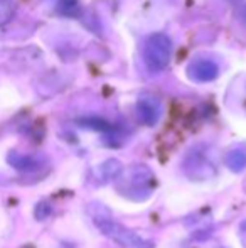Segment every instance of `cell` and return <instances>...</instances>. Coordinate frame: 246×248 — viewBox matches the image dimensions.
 I'll return each mask as SVG.
<instances>
[{
  "label": "cell",
  "mask_w": 246,
  "mask_h": 248,
  "mask_svg": "<svg viewBox=\"0 0 246 248\" xmlns=\"http://www.w3.org/2000/svg\"><path fill=\"white\" fill-rule=\"evenodd\" d=\"M89 216H91L95 226L103 235L108 236L113 242L120 243V245L128 248H154V242H150L148 238L138 235L133 230L118 223L103 204L95 202V204L89 206Z\"/></svg>",
  "instance_id": "6da1fadb"
},
{
  "label": "cell",
  "mask_w": 246,
  "mask_h": 248,
  "mask_svg": "<svg viewBox=\"0 0 246 248\" xmlns=\"http://www.w3.org/2000/svg\"><path fill=\"white\" fill-rule=\"evenodd\" d=\"M155 189V174L147 166H131L116 177V191L131 201H145Z\"/></svg>",
  "instance_id": "7a4b0ae2"
},
{
  "label": "cell",
  "mask_w": 246,
  "mask_h": 248,
  "mask_svg": "<svg viewBox=\"0 0 246 248\" xmlns=\"http://www.w3.org/2000/svg\"><path fill=\"white\" fill-rule=\"evenodd\" d=\"M172 56V41L165 34H152L147 39L144 47L145 64L150 71L159 73L164 71L171 62Z\"/></svg>",
  "instance_id": "3957f363"
},
{
  "label": "cell",
  "mask_w": 246,
  "mask_h": 248,
  "mask_svg": "<svg viewBox=\"0 0 246 248\" xmlns=\"http://www.w3.org/2000/svg\"><path fill=\"white\" fill-rule=\"evenodd\" d=\"M184 172L190 181H209L216 176L214 162L199 150H190L184 159Z\"/></svg>",
  "instance_id": "277c9868"
},
{
  "label": "cell",
  "mask_w": 246,
  "mask_h": 248,
  "mask_svg": "<svg viewBox=\"0 0 246 248\" xmlns=\"http://www.w3.org/2000/svg\"><path fill=\"white\" fill-rule=\"evenodd\" d=\"M137 115L138 120L147 127H154L162 115V105L155 96L144 95L137 101Z\"/></svg>",
  "instance_id": "5b68a950"
},
{
  "label": "cell",
  "mask_w": 246,
  "mask_h": 248,
  "mask_svg": "<svg viewBox=\"0 0 246 248\" xmlns=\"http://www.w3.org/2000/svg\"><path fill=\"white\" fill-rule=\"evenodd\" d=\"M187 75H189L190 79H194V81H197V83H207V81H213V79L217 78L219 68H217L216 62L211 61V59L197 58L189 64Z\"/></svg>",
  "instance_id": "8992f818"
},
{
  "label": "cell",
  "mask_w": 246,
  "mask_h": 248,
  "mask_svg": "<svg viewBox=\"0 0 246 248\" xmlns=\"http://www.w3.org/2000/svg\"><path fill=\"white\" fill-rule=\"evenodd\" d=\"M228 169L233 172H241L246 169V145H236V147L230 149L224 157Z\"/></svg>",
  "instance_id": "52a82bcc"
},
{
  "label": "cell",
  "mask_w": 246,
  "mask_h": 248,
  "mask_svg": "<svg viewBox=\"0 0 246 248\" xmlns=\"http://www.w3.org/2000/svg\"><path fill=\"white\" fill-rule=\"evenodd\" d=\"M122 170H123V167H122V164H120V160L110 159L100 166L98 176L103 183H106V181H116V177L122 174Z\"/></svg>",
  "instance_id": "ba28073f"
},
{
  "label": "cell",
  "mask_w": 246,
  "mask_h": 248,
  "mask_svg": "<svg viewBox=\"0 0 246 248\" xmlns=\"http://www.w3.org/2000/svg\"><path fill=\"white\" fill-rule=\"evenodd\" d=\"M10 162H12V166L15 169L20 170H34L39 167V160L30 155H17V154H14V155H10Z\"/></svg>",
  "instance_id": "9c48e42d"
},
{
  "label": "cell",
  "mask_w": 246,
  "mask_h": 248,
  "mask_svg": "<svg viewBox=\"0 0 246 248\" xmlns=\"http://www.w3.org/2000/svg\"><path fill=\"white\" fill-rule=\"evenodd\" d=\"M12 14H14L12 2L10 0H0V26L9 20L12 17Z\"/></svg>",
  "instance_id": "30bf717a"
},
{
  "label": "cell",
  "mask_w": 246,
  "mask_h": 248,
  "mask_svg": "<svg viewBox=\"0 0 246 248\" xmlns=\"http://www.w3.org/2000/svg\"><path fill=\"white\" fill-rule=\"evenodd\" d=\"M61 12L66 16H78L79 3L78 0H61Z\"/></svg>",
  "instance_id": "8fae6325"
},
{
  "label": "cell",
  "mask_w": 246,
  "mask_h": 248,
  "mask_svg": "<svg viewBox=\"0 0 246 248\" xmlns=\"http://www.w3.org/2000/svg\"><path fill=\"white\" fill-rule=\"evenodd\" d=\"M49 213H51V206L49 204H39V206H37V209H36V216L39 219H44L46 216H49Z\"/></svg>",
  "instance_id": "7c38bea8"
}]
</instances>
